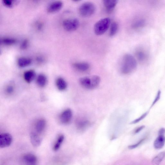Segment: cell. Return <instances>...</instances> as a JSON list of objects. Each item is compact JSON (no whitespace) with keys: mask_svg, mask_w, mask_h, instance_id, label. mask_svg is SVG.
I'll return each instance as SVG.
<instances>
[{"mask_svg":"<svg viewBox=\"0 0 165 165\" xmlns=\"http://www.w3.org/2000/svg\"><path fill=\"white\" fill-rule=\"evenodd\" d=\"M46 126V121L45 119H41L39 120L36 122V130L39 133H40L44 130Z\"/></svg>","mask_w":165,"mask_h":165,"instance_id":"5bb4252c","label":"cell"},{"mask_svg":"<svg viewBox=\"0 0 165 165\" xmlns=\"http://www.w3.org/2000/svg\"><path fill=\"white\" fill-rule=\"evenodd\" d=\"M165 157V152L160 153L153 159L152 161L153 165H159Z\"/></svg>","mask_w":165,"mask_h":165,"instance_id":"ac0fdd59","label":"cell"},{"mask_svg":"<svg viewBox=\"0 0 165 165\" xmlns=\"http://www.w3.org/2000/svg\"><path fill=\"white\" fill-rule=\"evenodd\" d=\"M165 134V129L164 128H161L158 132L159 135H164Z\"/></svg>","mask_w":165,"mask_h":165,"instance_id":"d6a6232c","label":"cell"},{"mask_svg":"<svg viewBox=\"0 0 165 165\" xmlns=\"http://www.w3.org/2000/svg\"><path fill=\"white\" fill-rule=\"evenodd\" d=\"M165 144L164 135H159L154 142L153 145L155 148L158 149L163 148Z\"/></svg>","mask_w":165,"mask_h":165,"instance_id":"7c38bea8","label":"cell"},{"mask_svg":"<svg viewBox=\"0 0 165 165\" xmlns=\"http://www.w3.org/2000/svg\"><path fill=\"white\" fill-rule=\"evenodd\" d=\"M101 79L97 75L84 77L79 79V83L85 89H95L100 84Z\"/></svg>","mask_w":165,"mask_h":165,"instance_id":"7a4b0ae2","label":"cell"},{"mask_svg":"<svg viewBox=\"0 0 165 165\" xmlns=\"http://www.w3.org/2000/svg\"><path fill=\"white\" fill-rule=\"evenodd\" d=\"M36 82L39 86L41 87L45 86L47 82V78L46 76L43 74L39 75L36 79Z\"/></svg>","mask_w":165,"mask_h":165,"instance_id":"ffe728a7","label":"cell"},{"mask_svg":"<svg viewBox=\"0 0 165 165\" xmlns=\"http://www.w3.org/2000/svg\"><path fill=\"white\" fill-rule=\"evenodd\" d=\"M15 90V87L12 84H9L7 86L6 89V93L9 94H12Z\"/></svg>","mask_w":165,"mask_h":165,"instance_id":"83f0119b","label":"cell"},{"mask_svg":"<svg viewBox=\"0 0 165 165\" xmlns=\"http://www.w3.org/2000/svg\"><path fill=\"white\" fill-rule=\"evenodd\" d=\"M73 66L76 70L82 72L86 71L90 68L89 64L85 62H76L73 64Z\"/></svg>","mask_w":165,"mask_h":165,"instance_id":"30bf717a","label":"cell"},{"mask_svg":"<svg viewBox=\"0 0 165 165\" xmlns=\"http://www.w3.org/2000/svg\"><path fill=\"white\" fill-rule=\"evenodd\" d=\"M148 112H147L145 113H144L143 114H142L140 117H139L138 118L134 120L132 122L130 123V124H137L139 122H140V121L144 119L145 117L148 115Z\"/></svg>","mask_w":165,"mask_h":165,"instance_id":"4316f807","label":"cell"},{"mask_svg":"<svg viewBox=\"0 0 165 165\" xmlns=\"http://www.w3.org/2000/svg\"><path fill=\"white\" fill-rule=\"evenodd\" d=\"M136 56L138 60L140 62H144L147 58V55L144 51L139 50L137 51Z\"/></svg>","mask_w":165,"mask_h":165,"instance_id":"7402d4cb","label":"cell"},{"mask_svg":"<svg viewBox=\"0 0 165 165\" xmlns=\"http://www.w3.org/2000/svg\"><path fill=\"white\" fill-rule=\"evenodd\" d=\"M96 10V7L91 2H86L83 4L79 7V12L83 17H89L93 15Z\"/></svg>","mask_w":165,"mask_h":165,"instance_id":"277c9868","label":"cell"},{"mask_svg":"<svg viewBox=\"0 0 165 165\" xmlns=\"http://www.w3.org/2000/svg\"><path fill=\"white\" fill-rule=\"evenodd\" d=\"M12 141V137L8 133H3L0 135V148H4L8 147Z\"/></svg>","mask_w":165,"mask_h":165,"instance_id":"8992f818","label":"cell"},{"mask_svg":"<svg viewBox=\"0 0 165 165\" xmlns=\"http://www.w3.org/2000/svg\"><path fill=\"white\" fill-rule=\"evenodd\" d=\"M43 27V25L41 24H39L38 25V28L39 30L41 29Z\"/></svg>","mask_w":165,"mask_h":165,"instance_id":"e575fe53","label":"cell"},{"mask_svg":"<svg viewBox=\"0 0 165 165\" xmlns=\"http://www.w3.org/2000/svg\"><path fill=\"white\" fill-rule=\"evenodd\" d=\"M31 141L33 146L37 147L41 144L42 139L39 135L34 132L31 134L30 136Z\"/></svg>","mask_w":165,"mask_h":165,"instance_id":"4fadbf2b","label":"cell"},{"mask_svg":"<svg viewBox=\"0 0 165 165\" xmlns=\"http://www.w3.org/2000/svg\"><path fill=\"white\" fill-rule=\"evenodd\" d=\"M80 25L79 20L76 18H69L65 20L63 23L65 30L68 32L74 31L78 29Z\"/></svg>","mask_w":165,"mask_h":165,"instance_id":"5b68a950","label":"cell"},{"mask_svg":"<svg viewBox=\"0 0 165 165\" xmlns=\"http://www.w3.org/2000/svg\"><path fill=\"white\" fill-rule=\"evenodd\" d=\"M32 62L31 58L28 57H21L18 59L17 64L21 68H24L30 65Z\"/></svg>","mask_w":165,"mask_h":165,"instance_id":"9a60e30c","label":"cell"},{"mask_svg":"<svg viewBox=\"0 0 165 165\" xmlns=\"http://www.w3.org/2000/svg\"><path fill=\"white\" fill-rule=\"evenodd\" d=\"M23 160L25 165H36L38 162L37 157L30 153L25 155L23 157Z\"/></svg>","mask_w":165,"mask_h":165,"instance_id":"ba28073f","label":"cell"},{"mask_svg":"<svg viewBox=\"0 0 165 165\" xmlns=\"http://www.w3.org/2000/svg\"><path fill=\"white\" fill-rule=\"evenodd\" d=\"M118 24L116 22H113L111 24L110 28L109 36L112 37L115 35L118 30Z\"/></svg>","mask_w":165,"mask_h":165,"instance_id":"603a6c76","label":"cell"},{"mask_svg":"<svg viewBox=\"0 0 165 165\" xmlns=\"http://www.w3.org/2000/svg\"><path fill=\"white\" fill-rule=\"evenodd\" d=\"M3 4L7 8H12L17 3V1L11 0H4L2 1Z\"/></svg>","mask_w":165,"mask_h":165,"instance_id":"484cf974","label":"cell"},{"mask_svg":"<svg viewBox=\"0 0 165 165\" xmlns=\"http://www.w3.org/2000/svg\"><path fill=\"white\" fill-rule=\"evenodd\" d=\"M36 61L39 63H41L43 62L44 60L43 57H39L36 58Z\"/></svg>","mask_w":165,"mask_h":165,"instance_id":"836d02e7","label":"cell"},{"mask_svg":"<svg viewBox=\"0 0 165 165\" xmlns=\"http://www.w3.org/2000/svg\"><path fill=\"white\" fill-rule=\"evenodd\" d=\"M145 138L142 139L141 140L138 142L137 143L129 145L128 146V148L130 149H133L136 148L140 145L144 140H145Z\"/></svg>","mask_w":165,"mask_h":165,"instance_id":"4dcf8cb0","label":"cell"},{"mask_svg":"<svg viewBox=\"0 0 165 165\" xmlns=\"http://www.w3.org/2000/svg\"><path fill=\"white\" fill-rule=\"evenodd\" d=\"M145 24V21L144 20L140 19L135 21L132 26L134 29H139L144 27Z\"/></svg>","mask_w":165,"mask_h":165,"instance_id":"d4e9b609","label":"cell"},{"mask_svg":"<svg viewBox=\"0 0 165 165\" xmlns=\"http://www.w3.org/2000/svg\"><path fill=\"white\" fill-rule=\"evenodd\" d=\"M161 91L160 90H159L156 96L155 99L154 100L152 104L151 108H152V107H153V106L156 104V102H158V101L160 100L161 96Z\"/></svg>","mask_w":165,"mask_h":165,"instance_id":"f546056e","label":"cell"},{"mask_svg":"<svg viewBox=\"0 0 165 165\" xmlns=\"http://www.w3.org/2000/svg\"><path fill=\"white\" fill-rule=\"evenodd\" d=\"M110 23V19L108 17L104 18L99 20L94 25L95 34L97 36L104 34L108 30Z\"/></svg>","mask_w":165,"mask_h":165,"instance_id":"3957f363","label":"cell"},{"mask_svg":"<svg viewBox=\"0 0 165 165\" xmlns=\"http://www.w3.org/2000/svg\"><path fill=\"white\" fill-rule=\"evenodd\" d=\"M76 126L78 129L80 130L86 129L89 125L90 123L89 121L85 119H79L77 120Z\"/></svg>","mask_w":165,"mask_h":165,"instance_id":"e0dca14e","label":"cell"},{"mask_svg":"<svg viewBox=\"0 0 165 165\" xmlns=\"http://www.w3.org/2000/svg\"><path fill=\"white\" fill-rule=\"evenodd\" d=\"M56 84L58 89L60 91H63L67 89V84L63 78H60L57 79Z\"/></svg>","mask_w":165,"mask_h":165,"instance_id":"d6986e66","label":"cell"},{"mask_svg":"<svg viewBox=\"0 0 165 165\" xmlns=\"http://www.w3.org/2000/svg\"><path fill=\"white\" fill-rule=\"evenodd\" d=\"M145 128L144 126H142L140 127H138L136 130L134 131L135 134H137L141 131L143 129Z\"/></svg>","mask_w":165,"mask_h":165,"instance_id":"1f68e13d","label":"cell"},{"mask_svg":"<svg viewBox=\"0 0 165 165\" xmlns=\"http://www.w3.org/2000/svg\"><path fill=\"white\" fill-rule=\"evenodd\" d=\"M72 117V112L70 109H65L61 113L60 116L61 122L64 124H67L71 122Z\"/></svg>","mask_w":165,"mask_h":165,"instance_id":"52a82bcc","label":"cell"},{"mask_svg":"<svg viewBox=\"0 0 165 165\" xmlns=\"http://www.w3.org/2000/svg\"><path fill=\"white\" fill-rule=\"evenodd\" d=\"M16 42L15 39L10 38H4L1 39V43L6 45H12Z\"/></svg>","mask_w":165,"mask_h":165,"instance_id":"cb8c5ba5","label":"cell"},{"mask_svg":"<svg viewBox=\"0 0 165 165\" xmlns=\"http://www.w3.org/2000/svg\"><path fill=\"white\" fill-rule=\"evenodd\" d=\"M103 1L105 8L108 12H111L118 2L116 0H105Z\"/></svg>","mask_w":165,"mask_h":165,"instance_id":"8fae6325","label":"cell"},{"mask_svg":"<svg viewBox=\"0 0 165 165\" xmlns=\"http://www.w3.org/2000/svg\"><path fill=\"white\" fill-rule=\"evenodd\" d=\"M36 76V73L33 70H29L25 72L24 74V78L25 81L31 83L34 79Z\"/></svg>","mask_w":165,"mask_h":165,"instance_id":"2e32d148","label":"cell"},{"mask_svg":"<svg viewBox=\"0 0 165 165\" xmlns=\"http://www.w3.org/2000/svg\"><path fill=\"white\" fill-rule=\"evenodd\" d=\"M137 66V62L134 57L129 54L124 55L121 67V71L123 74H130L136 69Z\"/></svg>","mask_w":165,"mask_h":165,"instance_id":"6da1fadb","label":"cell"},{"mask_svg":"<svg viewBox=\"0 0 165 165\" xmlns=\"http://www.w3.org/2000/svg\"><path fill=\"white\" fill-rule=\"evenodd\" d=\"M29 44V41L27 39H25L22 42L20 46V49L24 50L28 48Z\"/></svg>","mask_w":165,"mask_h":165,"instance_id":"f1b7e54d","label":"cell"},{"mask_svg":"<svg viewBox=\"0 0 165 165\" xmlns=\"http://www.w3.org/2000/svg\"><path fill=\"white\" fill-rule=\"evenodd\" d=\"M63 4L60 1H56L51 3L48 7L47 11L49 13H54L60 10L62 8Z\"/></svg>","mask_w":165,"mask_h":165,"instance_id":"9c48e42d","label":"cell"},{"mask_svg":"<svg viewBox=\"0 0 165 165\" xmlns=\"http://www.w3.org/2000/svg\"><path fill=\"white\" fill-rule=\"evenodd\" d=\"M64 139V137L63 135H61L58 137L53 146V150L54 151H57L60 148Z\"/></svg>","mask_w":165,"mask_h":165,"instance_id":"44dd1931","label":"cell"}]
</instances>
